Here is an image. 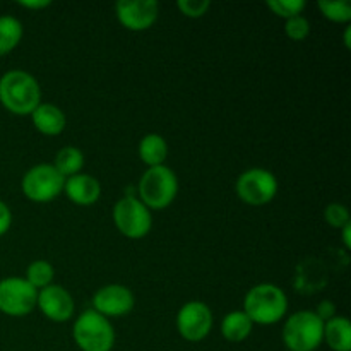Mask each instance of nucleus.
I'll use <instances>...</instances> for the list:
<instances>
[{
    "mask_svg": "<svg viewBox=\"0 0 351 351\" xmlns=\"http://www.w3.org/2000/svg\"><path fill=\"white\" fill-rule=\"evenodd\" d=\"M343 242H345L346 249H350L351 247V221L348 223V225L343 226Z\"/></svg>",
    "mask_w": 351,
    "mask_h": 351,
    "instance_id": "30",
    "label": "nucleus"
},
{
    "mask_svg": "<svg viewBox=\"0 0 351 351\" xmlns=\"http://www.w3.org/2000/svg\"><path fill=\"white\" fill-rule=\"evenodd\" d=\"M317 7L322 16L335 23H348L351 19V3L348 0H319Z\"/></svg>",
    "mask_w": 351,
    "mask_h": 351,
    "instance_id": "22",
    "label": "nucleus"
},
{
    "mask_svg": "<svg viewBox=\"0 0 351 351\" xmlns=\"http://www.w3.org/2000/svg\"><path fill=\"white\" fill-rule=\"evenodd\" d=\"M64 191L74 204L91 206L99 199L101 185H99V182L96 180L95 177H91V175L77 173L65 178Z\"/></svg>",
    "mask_w": 351,
    "mask_h": 351,
    "instance_id": "14",
    "label": "nucleus"
},
{
    "mask_svg": "<svg viewBox=\"0 0 351 351\" xmlns=\"http://www.w3.org/2000/svg\"><path fill=\"white\" fill-rule=\"evenodd\" d=\"M65 178L53 165L41 163L26 171L23 177V192L34 202H48L64 191Z\"/></svg>",
    "mask_w": 351,
    "mask_h": 351,
    "instance_id": "7",
    "label": "nucleus"
},
{
    "mask_svg": "<svg viewBox=\"0 0 351 351\" xmlns=\"http://www.w3.org/2000/svg\"><path fill=\"white\" fill-rule=\"evenodd\" d=\"M324 218L326 221L331 226H335V228H343V226L350 223V213L343 204L332 202V204H329L328 208H326Z\"/></svg>",
    "mask_w": 351,
    "mask_h": 351,
    "instance_id": "25",
    "label": "nucleus"
},
{
    "mask_svg": "<svg viewBox=\"0 0 351 351\" xmlns=\"http://www.w3.org/2000/svg\"><path fill=\"white\" fill-rule=\"evenodd\" d=\"M285 31H287L288 38H291L295 41H302L311 33V23L304 16L291 17V19H287Z\"/></svg>",
    "mask_w": 351,
    "mask_h": 351,
    "instance_id": "24",
    "label": "nucleus"
},
{
    "mask_svg": "<svg viewBox=\"0 0 351 351\" xmlns=\"http://www.w3.org/2000/svg\"><path fill=\"white\" fill-rule=\"evenodd\" d=\"M141 160L151 167H160L168 156V144L160 134H147L141 139L139 144Z\"/></svg>",
    "mask_w": 351,
    "mask_h": 351,
    "instance_id": "18",
    "label": "nucleus"
},
{
    "mask_svg": "<svg viewBox=\"0 0 351 351\" xmlns=\"http://www.w3.org/2000/svg\"><path fill=\"white\" fill-rule=\"evenodd\" d=\"M31 117H33L34 127L45 136H57L65 129L64 112L50 103H40Z\"/></svg>",
    "mask_w": 351,
    "mask_h": 351,
    "instance_id": "15",
    "label": "nucleus"
},
{
    "mask_svg": "<svg viewBox=\"0 0 351 351\" xmlns=\"http://www.w3.org/2000/svg\"><path fill=\"white\" fill-rule=\"evenodd\" d=\"M53 280V267L47 261H34L27 266L26 271V281L33 288H47L48 285H51Z\"/></svg>",
    "mask_w": 351,
    "mask_h": 351,
    "instance_id": "21",
    "label": "nucleus"
},
{
    "mask_svg": "<svg viewBox=\"0 0 351 351\" xmlns=\"http://www.w3.org/2000/svg\"><path fill=\"white\" fill-rule=\"evenodd\" d=\"M254 322L250 321L249 315L243 311H233L225 315L221 322V335L223 338L228 339L230 343H242L249 338L252 332Z\"/></svg>",
    "mask_w": 351,
    "mask_h": 351,
    "instance_id": "17",
    "label": "nucleus"
},
{
    "mask_svg": "<svg viewBox=\"0 0 351 351\" xmlns=\"http://www.w3.org/2000/svg\"><path fill=\"white\" fill-rule=\"evenodd\" d=\"M40 84L24 71H9L0 77V103L16 115H31L40 105Z\"/></svg>",
    "mask_w": 351,
    "mask_h": 351,
    "instance_id": "1",
    "label": "nucleus"
},
{
    "mask_svg": "<svg viewBox=\"0 0 351 351\" xmlns=\"http://www.w3.org/2000/svg\"><path fill=\"white\" fill-rule=\"evenodd\" d=\"M132 291L122 285H106L99 288L93 297V311L103 317H122L134 308Z\"/></svg>",
    "mask_w": 351,
    "mask_h": 351,
    "instance_id": "11",
    "label": "nucleus"
},
{
    "mask_svg": "<svg viewBox=\"0 0 351 351\" xmlns=\"http://www.w3.org/2000/svg\"><path fill=\"white\" fill-rule=\"evenodd\" d=\"M315 315L321 319L322 322H328L329 319L336 317V307L331 300H324L322 304H319L317 311H315Z\"/></svg>",
    "mask_w": 351,
    "mask_h": 351,
    "instance_id": "27",
    "label": "nucleus"
},
{
    "mask_svg": "<svg viewBox=\"0 0 351 351\" xmlns=\"http://www.w3.org/2000/svg\"><path fill=\"white\" fill-rule=\"evenodd\" d=\"M113 221L119 232L127 239H143L149 233L153 219H151V213L139 199L127 197L120 199L113 208Z\"/></svg>",
    "mask_w": 351,
    "mask_h": 351,
    "instance_id": "6",
    "label": "nucleus"
},
{
    "mask_svg": "<svg viewBox=\"0 0 351 351\" xmlns=\"http://www.w3.org/2000/svg\"><path fill=\"white\" fill-rule=\"evenodd\" d=\"M350 33H351V27H346V33H345V43L346 47L350 48Z\"/></svg>",
    "mask_w": 351,
    "mask_h": 351,
    "instance_id": "31",
    "label": "nucleus"
},
{
    "mask_svg": "<svg viewBox=\"0 0 351 351\" xmlns=\"http://www.w3.org/2000/svg\"><path fill=\"white\" fill-rule=\"evenodd\" d=\"M75 345L82 351H112L115 331L106 317L95 311L82 312L72 328Z\"/></svg>",
    "mask_w": 351,
    "mask_h": 351,
    "instance_id": "5",
    "label": "nucleus"
},
{
    "mask_svg": "<svg viewBox=\"0 0 351 351\" xmlns=\"http://www.w3.org/2000/svg\"><path fill=\"white\" fill-rule=\"evenodd\" d=\"M178 9L187 17H202L211 7L209 0H178Z\"/></svg>",
    "mask_w": 351,
    "mask_h": 351,
    "instance_id": "26",
    "label": "nucleus"
},
{
    "mask_svg": "<svg viewBox=\"0 0 351 351\" xmlns=\"http://www.w3.org/2000/svg\"><path fill=\"white\" fill-rule=\"evenodd\" d=\"M288 300L281 288L271 283H261L250 288L243 302V312L256 324H276L287 314Z\"/></svg>",
    "mask_w": 351,
    "mask_h": 351,
    "instance_id": "2",
    "label": "nucleus"
},
{
    "mask_svg": "<svg viewBox=\"0 0 351 351\" xmlns=\"http://www.w3.org/2000/svg\"><path fill=\"white\" fill-rule=\"evenodd\" d=\"M19 5L27 7V9H45V7L50 5V0H21Z\"/></svg>",
    "mask_w": 351,
    "mask_h": 351,
    "instance_id": "29",
    "label": "nucleus"
},
{
    "mask_svg": "<svg viewBox=\"0 0 351 351\" xmlns=\"http://www.w3.org/2000/svg\"><path fill=\"white\" fill-rule=\"evenodd\" d=\"M38 291L23 278L0 281V312L12 317L27 315L36 307Z\"/></svg>",
    "mask_w": 351,
    "mask_h": 351,
    "instance_id": "9",
    "label": "nucleus"
},
{
    "mask_svg": "<svg viewBox=\"0 0 351 351\" xmlns=\"http://www.w3.org/2000/svg\"><path fill=\"white\" fill-rule=\"evenodd\" d=\"M23 38V24L12 16L0 17V57L17 47Z\"/></svg>",
    "mask_w": 351,
    "mask_h": 351,
    "instance_id": "20",
    "label": "nucleus"
},
{
    "mask_svg": "<svg viewBox=\"0 0 351 351\" xmlns=\"http://www.w3.org/2000/svg\"><path fill=\"white\" fill-rule=\"evenodd\" d=\"M324 341V322L315 312L300 311L290 315L283 328V343L290 351H315Z\"/></svg>",
    "mask_w": 351,
    "mask_h": 351,
    "instance_id": "4",
    "label": "nucleus"
},
{
    "mask_svg": "<svg viewBox=\"0 0 351 351\" xmlns=\"http://www.w3.org/2000/svg\"><path fill=\"white\" fill-rule=\"evenodd\" d=\"M115 10L122 26L130 31H144L156 23L160 5L156 0H120Z\"/></svg>",
    "mask_w": 351,
    "mask_h": 351,
    "instance_id": "12",
    "label": "nucleus"
},
{
    "mask_svg": "<svg viewBox=\"0 0 351 351\" xmlns=\"http://www.w3.org/2000/svg\"><path fill=\"white\" fill-rule=\"evenodd\" d=\"M278 180L269 170L252 168L243 171L237 180V195L250 206H264L274 199Z\"/></svg>",
    "mask_w": 351,
    "mask_h": 351,
    "instance_id": "8",
    "label": "nucleus"
},
{
    "mask_svg": "<svg viewBox=\"0 0 351 351\" xmlns=\"http://www.w3.org/2000/svg\"><path fill=\"white\" fill-rule=\"evenodd\" d=\"M178 192L177 175L165 165L147 168L139 180V201L147 209H165Z\"/></svg>",
    "mask_w": 351,
    "mask_h": 351,
    "instance_id": "3",
    "label": "nucleus"
},
{
    "mask_svg": "<svg viewBox=\"0 0 351 351\" xmlns=\"http://www.w3.org/2000/svg\"><path fill=\"white\" fill-rule=\"evenodd\" d=\"M324 339L332 351H351V324L348 319L336 315L324 322Z\"/></svg>",
    "mask_w": 351,
    "mask_h": 351,
    "instance_id": "16",
    "label": "nucleus"
},
{
    "mask_svg": "<svg viewBox=\"0 0 351 351\" xmlns=\"http://www.w3.org/2000/svg\"><path fill=\"white\" fill-rule=\"evenodd\" d=\"M82 165H84V154L81 153V149L74 146H65L55 156L53 167L57 168L62 177L69 178L72 175H77L81 171Z\"/></svg>",
    "mask_w": 351,
    "mask_h": 351,
    "instance_id": "19",
    "label": "nucleus"
},
{
    "mask_svg": "<svg viewBox=\"0 0 351 351\" xmlns=\"http://www.w3.org/2000/svg\"><path fill=\"white\" fill-rule=\"evenodd\" d=\"M177 328L187 341H202L213 328L211 308L204 302H187L177 315Z\"/></svg>",
    "mask_w": 351,
    "mask_h": 351,
    "instance_id": "10",
    "label": "nucleus"
},
{
    "mask_svg": "<svg viewBox=\"0 0 351 351\" xmlns=\"http://www.w3.org/2000/svg\"><path fill=\"white\" fill-rule=\"evenodd\" d=\"M10 223H12V213L5 202L0 201V237L7 233V230L10 228Z\"/></svg>",
    "mask_w": 351,
    "mask_h": 351,
    "instance_id": "28",
    "label": "nucleus"
},
{
    "mask_svg": "<svg viewBox=\"0 0 351 351\" xmlns=\"http://www.w3.org/2000/svg\"><path fill=\"white\" fill-rule=\"evenodd\" d=\"M267 7L276 14L278 17L291 19V17L300 16L302 10L305 9L304 0H269Z\"/></svg>",
    "mask_w": 351,
    "mask_h": 351,
    "instance_id": "23",
    "label": "nucleus"
},
{
    "mask_svg": "<svg viewBox=\"0 0 351 351\" xmlns=\"http://www.w3.org/2000/svg\"><path fill=\"white\" fill-rule=\"evenodd\" d=\"M36 305L47 319L53 322L69 321L74 314V300L65 288L58 285H48L38 293Z\"/></svg>",
    "mask_w": 351,
    "mask_h": 351,
    "instance_id": "13",
    "label": "nucleus"
}]
</instances>
